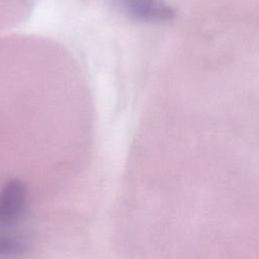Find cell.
<instances>
[{
  "mask_svg": "<svg viewBox=\"0 0 259 259\" xmlns=\"http://www.w3.org/2000/svg\"><path fill=\"white\" fill-rule=\"evenodd\" d=\"M112 4L124 16L141 22H165L175 15L165 0H112Z\"/></svg>",
  "mask_w": 259,
  "mask_h": 259,
  "instance_id": "6da1fadb",
  "label": "cell"
},
{
  "mask_svg": "<svg viewBox=\"0 0 259 259\" xmlns=\"http://www.w3.org/2000/svg\"><path fill=\"white\" fill-rule=\"evenodd\" d=\"M27 191L19 180H10L0 190V230L14 228L26 209Z\"/></svg>",
  "mask_w": 259,
  "mask_h": 259,
  "instance_id": "7a4b0ae2",
  "label": "cell"
},
{
  "mask_svg": "<svg viewBox=\"0 0 259 259\" xmlns=\"http://www.w3.org/2000/svg\"><path fill=\"white\" fill-rule=\"evenodd\" d=\"M28 249L26 240L9 230H0V259H15Z\"/></svg>",
  "mask_w": 259,
  "mask_h": 259,
  "instance_id": "3957f363",
  "label": "cell"
}]
</instances>
